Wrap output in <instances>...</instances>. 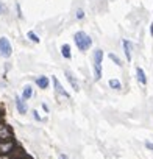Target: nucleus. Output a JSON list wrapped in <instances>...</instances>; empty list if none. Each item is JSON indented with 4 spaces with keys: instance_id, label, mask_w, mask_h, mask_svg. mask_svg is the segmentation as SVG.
<instances>
[{
    "instance_id": "nucleus-1",
    "label": "nucleus",
    "mask_w": 153,
    "mask_h": 159,
    "mask_svg": "<svg viewBox=\"0 0 153 159\" xmlns=\"http://www.w3.org/2000/svg\"><path fill=\"white\" fill-rule=\"evenodd\" d=\"M73 39H75V44H76V47H78L81 52H85V50H88L91 45H92V39L85 33V31H78V33H75V36H73Z\"/></svg>"
},
{
    "instance_id": "nucleus-2",
    "label": "nucleus",
    "mask_w": 153,
    "mask_h": 159,
    "mask_svg": "<svg viewBox=\"0 0 153 159\" xmlns=\"http://www.w3.org/2000/svg\"><path fill=\"white\" fill-rule=\"evenodd\" d=\"M102 59H103V52L100 48H97L94 52V72H95V80L102 78Z\"/></svg>"
},
{
    "instance_id": "nucleus-3",
    "label": "nucleus",
    "mask_w": 153,
    "mask_h": 159,
    "mask_svg": "<svg viewBox=\"0 0 153 159\" xmlns=\"http://www.w3.org/2000/svg\"><path fill=\"white\" fill-rule=\"evenodd\" d=\"M11 52H13V48H11L10 41L7 38H0V55L8 58V56H11Z\"/></svg>"
},
{
    "instance_id": "nucleus-4",
    "label": "nucleus",
    "mask_w": 153,
    "mask_h": 159,
    "mask_svg": "<svg viewBox=\"0 0 153 159\" xmlns=\"http://www.w3.org/2000/svg\"><path fill=\"white\" fill-rule=\"evenodd\" d=\"M14 148V143L11 140H0V154H8Z\"/></svg>"
},
{
    "instance_id": "nucleus-5",
    "label": "nucleus",
    "mask_w": 153,
    "mask_h": 159,
    "mask_svg": "<svg viewBox=\"0 0 153 159\" xmlns=\"http://www.w3.org/2000/svg\"><path fill=\"white\" fill-rule=\"evenodd\" d=\"M122 44H123V50H125V55H127V61H131V47H133V44L127 39H123Z\"/></svg>"
},
{
    "instance_id": "nucleus-6",
    "label": "nucleus",
    "mask_w": 153,
    "mask_h": 159,
    "mask_svg": "<svg viewBox=\"0 0 153 159\" xmlns=\"http://www.w3.org/2000/svg\"><path fill=\"white\" fill-rule=\"evenodd\" d=\"M16 106H17V111H19L21 114H25V112H27V105H25L24 98L17 97V98H16Z\"/></svg>"
},
{
    "instance_id": "nucleus-7",
    "label": "nucleus",
    "mask_w": 153,
    "mask_h": 159,
    "mask_svg": "<svg viewBox=\"0 0 153 159\" xmlns=\"http://www.w3.org/2000/svg\"><path fill=\"white\" fill-rule=\"evenodd\" d=\"M53 84H55V89H56V92H58V94H61V95H64V97H67V98H69V94L63 89V86L59 84V81H58V78H56V76H53Z\"/></svg>"
},
{
    "instance_id": "nucleus-8",
    "label": "nucleus",
    "mask_w": 153,
    "mask_h": 159,
    "mask_svg": "<svg viewBox=\"0 0 153 159\" xmlns=\"http://www.w3.org/2000/svg\"><path fill=\"white\" fill-rule=\"evenodd\" d=\"M136 75H137V80H139L141 84H147V76H145V73H144V70L141 67L136 69Z\"/></svg>"
},
{
    "instance_id": "nucleus-9",
    "label": "nucleus",
    "mask_w": 153,
    "mask_h": 159,
    "mask_svg": "<svg viewBox=\"0 0 153 159\" xmlns=\"http://www.w3.org/2000/svg\"><path fill=\"white\" fill-rule=\"evenodd\" d=\"M8 137H11V131L8 129V126L0 125V139H8Z\"/></svg>"
},
{
    "instance_id": "nucleus-10",
    "label": "nucleus",
    "mask_w": 153,
    "mask_h": 159,
    "mask_svg": "<svg viewBox=\"0 0 153 159\" xmlns=\"http://www.w3.org/2000/svg\"><path fill=\"white\" fill-rule=\"evenodd\" d=\"M36 83H38V86H39L41 89H47V86H49V78H47V76H39V78L36 80Z\"/></svg>"
},
{
    "instance_id": "nucleus-11",
    "label": "nucleus",
    "mask_w": 153,
    "mask_h": 159,
    "mask_svg": "<svg viewBox=\"0 0 153 159\" xmlns=\"http://www.w3.org/2000/svg\"><path fill=\"white\" fill-rule=\"evenodd\" d=\"M66 75H67V80H69V83L72 84V88H73L75 91H78V89H80V86H78V83L75 81V78L72 76V73H70L69 70H66Z\"/></svg>"
},
{
    "instance_id": "nucleus-12",
    "label": "nucleus",
    "mask_w": 153,
    "mask_h": 159,
    "mask_svg": "<svg viewBox=\"0 0 153 159\" xmlns=\"http://www.w3.org/2000/svg\"><path fill=\"white\" fill-rule=\"evenodd\" d=\"M61 53H63V56H64V58H67V59H69V58H70V47H69L67 44H64V45L61 47Z\"/></svg>"
},
{
    "instance_id": "nucleus-13",
    "label": "nucleus",
    "mask_w": 153,
    "mask_h": 159,
    "mask_svg": "<svg viewBox=\"0 0 153 159\" xmlns=\"http://www.w3.org/2000/svg\"><path fill=\"white\" fill-rule=\"evenodd\" d=\"M31 95H33V89H31L30 86H27V88H24V95H22V97H24V98L27 100V98H30Z\"/></svg>"
},
{
    "instance_id": "nucleus-14",
    "label": "nucleus",
    "mask_w": 153,
    "mask_h": 159,
    "mask_svg": "<svg viewBox=\"0 0 153 159\" xmlns=\"http://www.w3.org/2000/svg\"><path fill=\"white\" fill-rule=\"evenodd\" d=\"M109 86H111L113 89H120V88H122V84H120L119 80H109Z\"/></svg>"
},
{
    "instance_id": "nucleus-15",
    "label": "nucleus",
    "mask_w": 153,
    "mask_h": 159,
    "mask_svg": "<svg viewBox=\"0 0 153 159\" xmlns=\"http://www.w3.org/2000/svg\"><path fill=\"white\" fill-rule=\"evenodd\" d=\"M109 59H111V61H114V62H116L117 66H122V62H120V59H119V58H117V56H116L114 53H109Z\"/></svg>"
},
{
    "instance_id": "nucleus-16",
    "label": "nucleus",
    "mask_w": 153,
    "mask_h": 159,
    "mask_svg": "<svg viewBox=\"0 0 153 159\" xmlns=\"http://www.w3.org/2000/svg\"><path fill=\"white\" fill-rule=\"evenodd\" d=\"M28 38H30L33 42H39V38H38V36H36L33 31H28Z\"/></svg>"
},
{
    "instance_id": "nucleus-17",
    "label": "nucleus",
    "mask_w": 153,
    "mask_h": 159,
    "mask_svg": "<svg viewBox=\"0 0 153 159\" xmlns=\"http://www.w3.org/2000/svg\"><path fill=\"white\" fill-rule=\"evenodd\" d=\"M85 17V11L83 10H76V19H83Z\"/></svg>"
},
{
    "instance_id": "nucleus-18",
    "label": "nucleus",
    "mask_w": 153,
    "mask_h": 159,
    "mask_svg": "<svg viewBox=\"0 0 153 159\" xmlns=\"http://www.w3.org/2000/svg\"><path fill=\"white\" fill-rule=\"evenodd\" d=\"M145 147H147L148 150H151V151H153V143H151V142H145Z\"/></svg>"
},
{
    "instance_id": "nucleus-19",
    "label": "nucleus",
    "mask_w": 153,
    "mask_h": 159,
    "mask_svg": "<svg viewBox=\"0 0 153 159\" xmlns=\"http://www.w3.org/2000/svg\"><path fill=\"white\" fill-rule=\"evenodd\" d=\"M33 114H35V119H36V120H41V117H39L38 111H33Z\"/></svg>"
},
{
    "instance_id": "nucleus-20",
    "label": "nucleus",
    "mask_w": 153,
    "mask_h": 159,
    "mask_svg": "<svg viewBox=\"0 0 153 159\" xmlns=\"http://www.w3.org/2000/svg\"><path fill=\"white\" fill-rule=\"evenodd\" d=\"M59 159H67V156L66 154H59Z\"/></svg>"
},
{
    "instance_id": "nucleus-21",
    "label": "nucleus",
    "mask_w": 153,
    "mask_h": 159,
    "mask_svg": "<svg viewBox=\"0 0 153 159\" xmlns=\"http://www.w3.org/2000/svg\"><path fill=\"white\" fill-rule=\"evenodd\" d=\"M150 34L153 36V24H151V27H150Z\"/></svg>"
},
{
    "instance_id": "nucleus-22",
    "label": "nucleus",
    "mask_w": 153,
    "mask_h": 159,
    "mask_svg": "<svg viewBox=\"0 0 153 159\" xmlns=\"http://www.w3.org/2000/svg\"><path fill=\"white\" fill-rule=\"evenodd\" d=\"M2 11H3V5H2V3H0V13H2Z\"/></svg>"
}]
</instances>
